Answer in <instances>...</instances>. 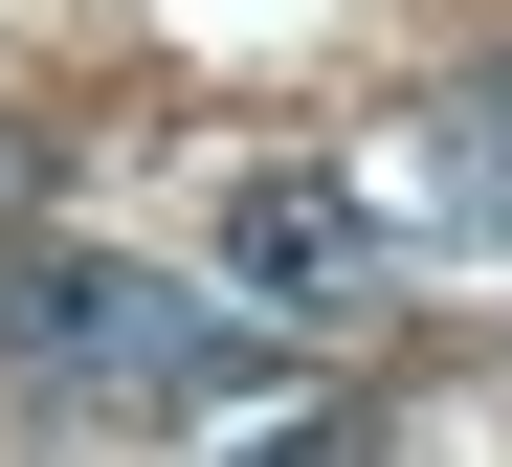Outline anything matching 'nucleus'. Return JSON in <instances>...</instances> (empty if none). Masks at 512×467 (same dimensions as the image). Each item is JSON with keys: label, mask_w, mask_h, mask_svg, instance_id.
Returning <instances> with one entry per match:
<instances>
[{"label": "nucleus", "mask_w": 512, "mask_h": 467, "mask_svg": "<svg viewBox=\"0 0 512 467\" xmlns=\"http://www.w3.org/2000/svg\"><path fill=\"white\" fill-rule=\"evenodd\" d=\"M0 379L67 401V423H201L268 379V334H223L179 267H134V245H23L0 267Z\"/></svg>", "instance_id": "1"}, {"label": "nucleus", "mask_w": 512, "mask_h": 467, "mask_svg": "<svg viewBox=\"0 0 512 467\" xmlns=\"http://www.w3.org/2000/svg\"><path fill=\"white\" fill-rule=\"evenodd\" d=\"M223 267H245V290H268V312H334V290H357V267H379V201H357V178H245V201H223Z\"/></svg>", "instance_id": "2"}, {"label": "nucleus", "mask_w": 512, "mask_h": 467, "mask_svg": "<svg viewBox=\"0 0 512 467\" xmlns=\"http://www.w3.org/2000/svg\"><path fill=\"white\" fill-rule=\"evenodd\" d=\"M423 201H446V223H490V245H512V89H468V112H446V178H423Z\"/></svg>", "instance_id": "3"}, {"label": "nucleus", "mask_w": 512, "mask_h": 467, "mask_svg": "<svg viewBox=\"0 0 512 467\" xmlns=\"http://www.w3.org/2000/svg\"><path fill=\"white\" fill-rule=\"evenodd\" d=\"M223 467H379L357 423H268V445H223Z\"/></svg>", "instance_id": "4"}, {"label": "nucleus", "mask_w": 512, "mask_h": 467, "mask_svg": "<svg viewBox=\"0 0 512 467\" xmlns=\"http://www.w3.org/2000/svg\"><path fill=\"white\" fill-rule=\"evenodd\" d=\"M0 201H23V134H0Z\"/></svg>", "instance_id": "5"}]
</instances>
